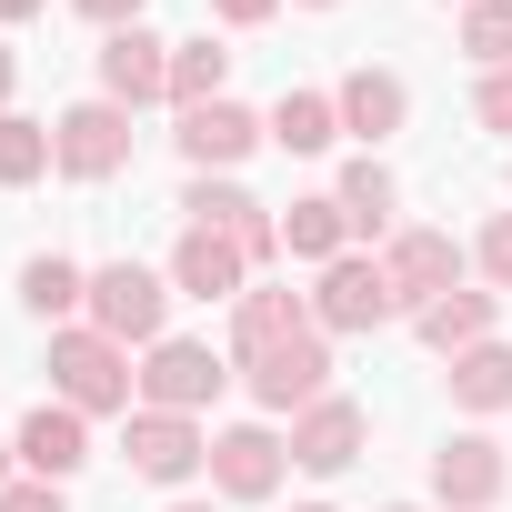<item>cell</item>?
<instances>
[{"label": "cell", "instance_id": "6da1fadb", "mask_svg": "<svg viewBox=\"0 0 512 512\" xmlns=\"http://www.w3.org/2000/svg\"><path fill=\"white\" fill-rule=\"evenodd\" d=\"M51 402H71V412H91V422H131L141 412V362H131V342H111V332H91V322H61L51 332Z\"/></svg>", "mask_w": 512, "mask_h": 512}, {"label": "cell", "instance_id": "7a4b0ae2", "mask_svg": "<svg viewBox=\"0 0 512 512\" xmlns=\"http://www.w3.org/2000/svg\"><path fill=\"white\" fill-rule=\"evenodd\" d=\"M171 272H151V262H91V302H81V322L91 332H111V342H131V352H151L161 332H171Z\"/></svg>", "mask_w": 512, "mask_h": 512}, {"label": "cell", "instance_id": "3957f363", "mask_svg": "<svg viewBox=\"0 0 512 512\" xmlns=\"http://www.w3.org/2000/svg\"><path fill=\"white\" fill-rule=\"evenodd\" d=\"M141 111H121V101H71V111H51V151H61V181H81V191H101V181H121L131 171V151H141V131H131Z\"/></svg>", "mask_w": 512, "mask_h": 512}, {"label": "cell", "instance_id": "277c9868", "mask_svg": "<svg viewBox=\"0 0 512 512\" xmlns=\"http://www.w3.org/2000/svg\"><path fill=\"white\" fill-rule=\"evenodd\" d=\"M241 372V392L262 402V422H292V412H312L322 392H332V332L312 322V332H292V342H272V352H251V362H231Z\"/></svg>", "mask_w": 512, "mask_h": 512}, {"label": "cell", "instance_id": "5b68a950", "mask_svg": "<svg viewBox=\"0 0 512 512\" xmlns=\"http://www.w3.org/2000/svg\"><path fill=\"white\" fill-rule=\"evenodd\" d=\"M231 382H241L231 352H211V342H191V332H161V342L141 352V412H191V422H201Z\"/></svg>", "mask_w": 512, "mask_h": 512}, {"label": "cell", "instance_id": "8992f818", "mask_svg": "<svg viewBox=\"0 0 512 512\" xmlns=\"http://www.w3.org/2000/svg\"><path fill=\"white\" fill-rule=\"evenodd\" d=\"M181 221H191V231L241 241V251H251V272H272V262H282V211H272V201H251V191H241V171H191Z\"/></svg>", "mask_w": 512, "mask_h": 512}, {"label": "cell", "instance_id": "52a82bcc", "mask_svg": "<svg viewBox=\"0 0 512 512\" xmlns=\"http://www.w3.org/2000/svg\"><path fill=\"white\" fill-rule=\"evenodd\" d=\"M312 322L342 342V332H392V322H412V312H402V292H392V272H382V251H342V262L312 282Z\"/></svg>", "mask_w": 512, "mask_h": 512}, {"label": "cell", "instance_id": "ba28073f", "mask_svg": "<svg viewBox=\"0 0 512 512\" xmlns=\"http://www.w3.org/2000/svg\"><path fill=\"white\" fill-rule=\"evenodd\" d=\"M121 462L151 492H191L211 472V422H191V412H131L121 422Z\"/></svg>", "mask_w": 512, "mask_h": 512}, {"label": "cell", "instance_id": "9c48e42d", "mask_svg": "<svg viewBox=\"0 0 512 512\" xmlns=\"http://www.w3.org/2000/svg\"><path fill=\"white\" fill-rule=\"evenodd\" d=\"M201 482H211L221 502H272V492L292 482V432H282V422H221Z\"/></svg>", "mask_w": 512, "mask_h": 512}, {"label": "cell", "instance_id": "30bf717a", "mask_svg": "<svg viewBox=\"0 0 512 512\" xmlns=\"http://www.w3.org/2000/svg\"><path fill=\"white\" fill-rule=\"evenodd\" d=\"M382 272H392L402 312H432L442 292H462V282H472V241H452V231L412 221V231H392V241H382Z\"/></svg>", "mask_w": 512, "mask_h": 512}, {"label": "cell", "instance_id": "8fae6325", "mask_svg": "<svg viewBox=\"0 0 512 512\" xmlns=\"http://www.w3.org/2000/svg\"><path fill=\"white\" fill-rule=\"evenodd\" d=\"M282 432H292V472H312V482H342V472L372 452V412H362L352 392H322V402L292 412Z\"/></svg>", "mask_w": 512, "mask_h": 512}, {"label": "cell", "instance_id": "7c38bea8", "mask_svg": "<svg viewBox=\"0 0 512 512\" xmlns=\"http://www.w3.org/2000/svg\"><path fill=\"white\" fill-rule=\"evenodd\" d=\"M502 492H512V452L482 422L432 452V512H502Z\"/></svg>", "mask_w": 512, "mask_h": 512}, {"label": "cell", "instance_id": "4fadbf2b", "mask_svg": "<svg viewBox=\"0 0 512 512\" xmlns=\"http://www.w3.org/2000/svg\"><path fill=\"white\" fill-rule=\"evenodd\" d=\"M91 71H101V101H121V111H151V101H171V41H161L151 21L111 31V41L91 51Z\"/></svg>", "mask_w": 512, "mask_h": 512}, {"label": "cell", "instance_id": "5bb4252c", "mask_svg": "<svg viewBox=\"0 0 512 512\" xmlns=\"http://www.w3.org/2000/svg\"><path fill=\"white\" fill-rule=\"evenodd\" d=\"M161 272H171V292H181V302H221V312H231L251 282H262L241 241H221V231H191V221H181V241H171V262H161Z\"/></svg>", "mask_w": 512, "mask_h": 512}, {"label": "cell", "instance_id": "9a60e30c", "mask_svg": "<svg viewBox=\"0 0 512 512\" xmlns=\"http://www.w3.org/2000/svg\"><path fill=\"white\" fill-rule=\"evenodd\" d=\"M332 111H342V141H362V151H382L392 131H412V81H402L392 61H362V71H342V91H332Z\"/></svg>", "mask_w": 512, "mask_h": 512}, {"label": "cell", "instance_id": "2e32d148", "mask_svg": "<svg viewBox=\"0 0 512 512\" xmlns=\"http://www.w3.org/2000/svg\"><path fill=\"white\" fill-rule=\"evenodd\" d=\"M11 452H21V472L31 482H81L91 472V412H71V402H41V412H21V432H11Z\"/></svg>", "mask_w": 512, "mask_h": 512}, {"label": "cell", "instance_id": "e0dca14e", "mask_svg": "<svg viewBox=\"0 0 512 512\" xmlns=\"http://www.w3.org/2000/svg\"><path fill=\"white\" fill-rule=\"evenodd\" d=\"M171 141H181V161H191V171H241L251 151L272 141V121L251 111V101H201V111H181V131H171Z\"/></svg>", "mask_w": 512, "mask_h": 512}, {"label": "cell", "instance_id": "ac0fdd59", "mask_svg": "<svg viewBox=\"0 0 512 512\" xmlns=\"http://www.w3.org/2000/svg\"><path fill=\"white\" fill-rule=\"evenodd\" d=\"M442 392H452L462 422H502V412H512V342L492 332V342L452 352V362H442Z\"/></svg>", "mask_w": 512, "mask_h": 512}, {"label": "cell", "instance_id": "d6986e66", "mask_svg": "<svg viewBox=\"0 0 512 512\" xmlns=\"http://www.w3.org/2000/svg\"><path fill=\"white\" fill-rule=\"evenodd\" d=\"M292 332H312V292H282V282H251L241 302H231V362H251V352H272V342H292Z\"/></svg>", "mask_w": 512, "mask_h": 512}, {"label": "cell", "instance_id": "ffe728a7", "mask_svg": "<svg viewBox=\"0 0 512 512\" xmlns=\"http://www.w3.org/2000/svg\"><path fill=\"white\" fill-rule=\"evenodd\" d=\"M332 201H342L352 241H392V231H402V221H392V211H402V181H392V161H382V151H352V161H342V181H332Z\"/></svg>", "mask_w": 512, "mask_h": 512}, {"label": "cell", "instance_id": "44dd1931", "mask_svg": "<svg viewBox=\"0 0 512 512\" xmlns=\"http://www.w3.org/2000/svg\"><path fill=\"white\" fill-rule=\"evenodd\" d=\"M492 322H502V292H482V282H462V292H442L432 312H412V332H422V352H432V362H452V352L492 342Z\"/></svg>", "mask_w": 512, "mask_h": 512}, {"label": "cell", "instance_id": "7402d4cb", "mask_svg": "<svg viewBox=\"0 0 512 512\" xmlns=\"http://www.w3.org/2000/svg\"><path fill=\"white\" fill-rule=\"evenodd\" d=\"M11 292H21V312H31V322H51V332H61V322H81V302H91V262H71V251H31Z\"/></svg>", "mask_w": 512, "mask_h": 512}, {"label": "cell", "instance_id": "603a6c76", "mask_svg": "<svg viewBox=\"0 0 512 512\" xmlns=\"http://www.w3.org/2000/svg\"><path fill=\"white\" fill-rule=\"evenodd\" d=\"M352 251V221H342V201L332 191H302V201H282V262H312V272H332Z\"/></svg>", "mask_w": 512, "mask_h": 512}, {"label": "cell", "instance_id": "cb8c5ba5", "mask_svg": "<svg viewBox=\"0 0 512 512\" xmlns=\"http://www.w3.org/2000/svg\"><path fill=\"white\" fill-rule=\"evenodd\" d=\"M262 121H272V151H292V161H322V151L342 141V111H332V91H282Z\"/></svg>", "mask_w": 512, "mask_h": 512}, {"label": "cell", "instance_id": "d4e9b609", "mask_svg": "<svg viewBox=\"0 0 512 512\" xmlns=\"http://www.w3.org/2000/svg\"><path fill=\"white\" fill-rule=\"evenodd\" d=\"M201 101H231V51L211 31L171 41V111H201Z\"/></svg>", "mask_w": 512, "mask_h": 512}, {"label": "cell", "instance_id": "484cf974", "mask_svg": "<svg viewBox=\"0 0 512 512\" xmlns=\"http://www.w3.org/2000/svg\"><path fill=\"white\" fill-rule=\"evenodd\" d=\"M61 171V151H51V121H31V111H0V191H31V181H51Z\"/></svg>", "mask_w": 512, "mask_h": 512}, {"label": "cell", "instance_id": "4316f807", "mask_svg": "<svg viewBox=\"0 0 512 512\" xmlns=\"http://www.w3.org/2000/svg\"><path fill=\"white\" fill-rule=\"evenodd\" d=\"M462 61L472 71H512V0H472L462 11Z\"/></svg>", "mask_w": 512, "mask_h": 512}, {"label": "cell", "instance_id": "83f0119b", "mask_svg": "<svg viewBox=\"0 0 512 512\" xmlns=\"http://www.w3.org/2000/svg\"><path fill=\"white\" fill-rule=\"evenodd\" d=\"M472 282L512 302V211H492V221L472 231Z\"/></svg>", "mask_w": 512, "mask_h": 512}, {"label": "cell", "instance_id": "f1b7e54d", "mask_svg": "<svg viewBox=\"0 0 512 512\" xmlns=\"http://www.w3.org/2000/svg\"><path fill=\"white\" fill-rule=\"evenodd\" d=\"M472 121L512 141V71H482V81H472Z\"/></svg>", "mask_w": 512, "mask_h": 512}, {"label": "cell", "instance_id": "f546056e", "mask_svg": "<svg viewBox=\"0 0 512 512\" xmlns=\"http://www.w3.org/2000/svg\"><path fill=\"white\" fill-rule=\"evenodd\" d=\"M0 512H71V492H61V482H31V472H21V482H0Z\"/></svg>", "mask_w": 512, "mask_h": 512}, {"label": "cell", "instance_id": "4dcf8cb0", "mask_svg": "<svg viewBox=\"0 0 512 512\" xmlns=\"http://www.w3.org/2000/svg\"><path fill=\"white\" fill-rule=\"evenodd\" d=\"M71 11H81V21H91V31L111 41V31H131V21L151 11V0H71Z\"/></svg>", "mask_w": 512, "mask_h": 512}, {"label": "cell", "instance_id": "1f68e13d", "mask_svg": "<svg viewBox=\"0 0 512 512\" xmlns=\"http://www.w3.org/2000/svg\"><path fill=\"white\" fill-rule=\"evenodd\" d=\"M211 21L221 31H262V21H282V0H211Z\"/></svg>", "mask_w": 512, "mask_h": 512}, {"label": "cell", "instance_id": "d6a6232c", "mask_svg": "<svg viewBox=\"0 0 512 512\" xmlns=\"http://www.w3.org/2000/svg\"><path fill=\"white\" fill-rule=\"evenodd\" d=\"M161 512H231V502H221V492H171Z\"/></svg>", "mask_w": 512, "mask_h": 512}, {"label": "cell", "instance_id": "836d02e7", "mask_svg": "<svg viewBox=\"0 0 512 512\" xmlns=\"http://www.w3.org/2000/svg\"><path fill=\"white\" fill-rule=\"evenodd\" d=\"M51 0H0V31H21V21H41Z\"/></svg>", "mask_w": 512, "mask_h": 512}, {"label": "cell", "instance_id": "e575fe53", "mask_svg": "<svg viewBox=\"0 0 512 512\" xmlns=\"http://www.w3.org/2000/svg\"><path fill=\"white\" fill-rule=\"evenodd\" d=\"M11 91H21V61H11V41H0V111H11Z\"/></svg>", "mask_w": 512, "mask_h": 512}, {"label": "cell", "instance_id": "d590c367", "mask_svg": "<svg viewBox=\"0 0 512 512\" xmlns=\"http://www.w3.org/2000/svg\"><path fill=\"white\" fill-rule=\"evenodd\" d=\"M0 482H21V452H11V442H0Z\"/></svg>", "mask_w": 512, "mask_h": 512}, {"label": "cell", "instance_id": "8d00e7d4", "mask_svg": "<svg viewBox=\"0 0 512 512\" xmlns=\"http://www.w3.org/2000/svg\"><path fill=\"white\" fill-rule=\"evenodd\" d=\"M292 11H342V0H292Z\"/></svg>", "mask_w": 512, "mask_h": 512}, {"label": "cell", "instance_id": "74e56055", "mask_svg": "<svg viewBox=\"0 0 512 512\" xmlns=\"http://www.w3.org/2000/svg\"><path fill=\"white\" fill-rule=\"evenodd\" d=\"M292 512H342V502H292Z\"/></svg>", "mask_w": 512, "mask_h": 512}, {"label": "cell", "instance_id": "f35d334b", "mask_svg": "<svg viewBox=\"0 0 512 512\" xmlns=\"http://www.w3.org/2000/svg\"><path fill=\"white\" fill-rule=\"evenodd\" d=\"M382 512H432V502H382Z\"/></svg>", "mask_w": 512, "mask_h": 512}, {"label": "cell", "instance_id": "ab89813d", "mask_svg": "<svg viewBox=\"0 0 512 512\" xmlns=\"http://www.w3.org/2000/svg\"><path fill=\"white\" fill-rule=\"evenodd\" d=\"M502 191H512V161H502Z\"/></svg>", "mask_w": 512, "mask_h": 512}, {"label": "cell", "instance_id": "60d3db41", "mask_svg": "<svg viewBox=\"0 0 512 512\" xmlns=\"http://www.w3.org/2000/svg\"><path fill=\"white\" fill-rule=\"evenodd\" d=\"M452 11H472V0H452Z\"/></svg>", "mask_w": 512, "mask_h": 512}]
</instances>
